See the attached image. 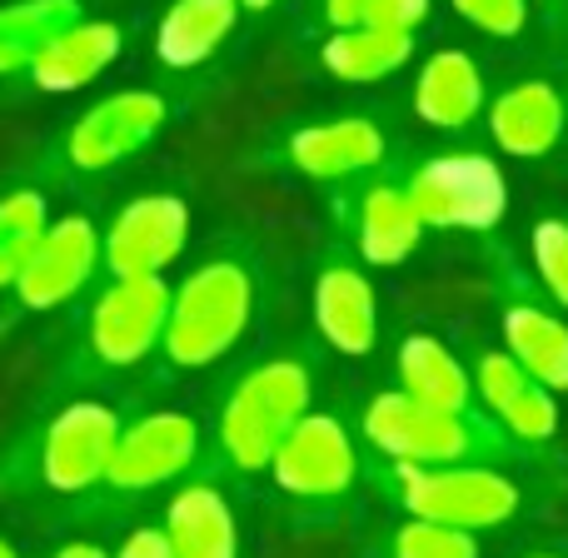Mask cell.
<instances>
[{
	"mask_svg": "<svg viewBox=\"0 0 568 558\" xmlns=\"http://www.w3.org/2000/svg\"><path fill=\"white\" fill-rule=\"evenodd\" d=\"M205 80H155V85H120L110 95L80 105L75 115L55 120L10 170L40 180L55 195L90 190L100 180L130 170L140 155L160 145L190 110L200 105Z\"/></svg>",
	"mask_w": 568,
	"mask_h": 558,
	"instance_id": "2",
	"label": "cell"
},
{
	"mask_svg": "<svg viewBox=\"0 0 568 558\" xmlns=\"http://www.w3.org/2000/svg\"><path fill=\"white\" fill-rule=\"evenodd\" d=\"M524 558H568V554H554V549H539V554H524Z\"/></svg>",
	"mask_w": 568,
	"mask_h": 558,
	"instance_id": "35",
	"label": "cell"
},
{
	"mask_svg": "<svg viewBox=\"0 0 568 558\" xmlns=\"http://www.w3.org/2000/svg\"><path fill=\"white\" fill-rule=\"evenodd\" d=\"M170 280H105L70 314V334L50 359L45 379L30 399H65V394H110L155 364L165 334Z\"/></svg>",
	"mask_w": 568,
	"mask_h": 558,
	"instance_id": "3",
	"label": "cell"
},
{
	"mask_svg": "<svg viewBox=\"0 0 568 558\" xmlns=\"http://www.w3.org/2000/svg\"><path fill=\"white\" fill-rule=\"evenodd\" d=\"M310 319L339 359H364L379 344V294L354 260H324L314 270Z\"/></svg>",
	"mask_w": 568,
	"mask_h": 558,
	"instance_id": "18",
	"label": "cell"
},
{
	"mask_svg": "<svg viewBox=\"0 0 568 558\" xmlns=\"http://www.w3.org/2000/svg\"><path fill=\"white\" fill-rule=\"evenodd\" d=\"M95 10L100 0H0V85L16 80L60 30Z\"/></svg>",
	"mask_w": 568,
	"mask_h": 558,
	"instance_id": "23",
	"label": "cell"
},
{
	"mask_svg": "<svg viewBox=\"0 0 568 558\" xmlns=\"http://www.w3.org/2000/svg\"><path fill=\"white\" fill-rule=\"evenodd\" d=\"M489 110L484 70L469 50H434L414 80V115L434 130H469Z\"/></svg>",
	"mask_w": 568,
	"mask_h": 558,
	"instance_id": "21",
	"label": "cell"
},
{
	"mask_svg": "<svg viewBox=\"0 0 568 558\" xmlns=\"http://www.w3.org/2000/svg\"><path fill=\"white\" fill-rule=\"evenodd\" d=\"M364 10H369V0H320V16L329 30H354L364 26Z\"/></svg>",
	"mask_w": 568,
	"mask_h": 558,
	"instance_id": "31",
	"label": "cell"
},
{
	"mask_svg": "<svg viewBox=\"0 0 568 558\" xmlns=\"http://www.w3.org/2000/svg\"><path fill=\"white\" fill-rule=\"evenodd\" d=\"M100 284V215L90 205L55 210L36 255L0 294V344L36 329L45 319L75 314L80 300Z\"/></svg>",
	"mask_w": 568,
	"mask_h": 558,
	"instance_id": "8",
	"label": "cell"
},
{
	"mask_svg": "<svg viewBox=\"0 0 568 558\" xmlns=\"http://www.w3.org/2000/svg\"><path fill=\"white\" fill-rule=\"evenodd\" d=\"M235 479L195 469L185 484H175L160 514V529L170 539L175 558H240L245 554V534H240V504H235Z\"/></svg>",
	"mask_w": 568,
	"mask_h": 558,
	"instance_id": "17",
	"label": "cell"
},
{
	"mask_svg": "<svg viewBox=\"0 0 568 558\" xmlns=\"http://www.w3.org/2000/svg\"><path fill=\"white\" fill-rule=\"evenodd\" d=\"M454 10L494 40H514L529 26V0H454Z\"/></svg>",
	"mask_w": 568,
	"mask_h": 558,
	"instance_id": "28",
	"label": "cell"
},
{
	"mask_svg": "<svg viewBox=\"0 0 568 558\" xmlns=\"http://www.w3.org/2000/svg\"><path fill=\"white\" fill-rule=\"evenodd\" d=\"M130 409V399L110 394L30 399L26 414L0 434V504L40 509L65 524L95 494Z\"/></svg>",
	"mask_w": 568,
	"mask_h": 558,
	"instance_id": "1",
	"label": "cell"
},
{
	"mask_svg": "<svg viewBox=\"0 0 568 558\" xmlns=\"http://www.w3.org/2000/svg\"><path fill=\"white\" fill-rule=\"evenodd\" d=\"M280 0H240V10H245V16H265V10H275Z\"/></svg>",
	"mask_w": 568,
	"mask_h": 558,
	"instance_id": "33",
	"label": "cell"
},
{
	"mask_svg": "<svg viewBox=\"0 0 568 558\" xmlns=\"http://www.w3.org/2000/svg\"><path fill=\"white\" fill-rule=\"evenodd\" d=\"M379 489L409 519L464 534L504 529L524 514L519 479L509 469H494V464H384Z\"/></svg>",
	"mask_w": 568,
	"mask_h": 558,
	"instance_id": "9",
	"label": "cell"
},
{
	"mask_svg": "<svg viewBox=\"0 0 568 558\" xmlns=\"http://www.w3.org/2000/svg\"><path fill=\"white\" fill-rule=\"evenodd\" d=\"M414 55V35L379 26H354V30H329V40L320 45V65L344 85H374L389 80L394 70H404Z\"/></svg>",
	"mask_w": 568,
	"mask_h": 558,
	"instance_id": "25",
	"label": "cell"
},
{
	"mask_svg": "<svg viewBox=\"0 0 568 558\" xmlns=\"http://www.w3.org/2000/svg\"><path fill=\"white\" fill-rule=\"evenodd\" d=\"M364 444L384 464H509L534 459L494 414L484 409H429L399 389L374 394L364 409Z\"/></svg>",
	"mask_w": 568,
	"mask_h": 558,
	"instance_id": "7",
	"label": "cell"
},
{
	"mask_svg": "<svg viewBox=\"0 0 568 558\" xmlns=\"http://www.w3.org/2000/svg\"><path fill=\"white\" fill-rule=\"evenodd\" d=\"M484 120H489V135L504 155L534 160L559 145V135L568 130V105L549 80H519L504 95H494Z\"/></svg>",
	"mask_w": 568,
	"mask_h": 558,
	"instance_id": "20",
	"label": "cell"
},
{
	"mask_svg": "<svg viewBox=\"0 0 568 558\" xmlns=\"http://www.w3.org/2000/svg\"><path fill=\"white\" fill-rule=\"evenodd\" d=\"M130 45V20L120 16H85L70 30H60L16 80L0 85V110H20V105H45V100H65L90 90Z\"/></svg>",
	"mask_w": 568,
	"mask_h": 558,
	"instance_id": "13",
	"label": "cell"
},
{
	"mask_svg": "<svg viewBox=\"0 0 568 558\" xmlns=\"http://www.w3.org/2000/svg\"><path fill=\"white\" fill-rule=\"evenodd\" d=\"M45 558H110V544L90 539V534H70V539H60Z\"/></svg>",
	"mask_w": 568,
	"mask_h": 558,
	"instance_id": "32",
	"label": "cell"
},
{
	"mask_svg": "<svg viewBox=\"0 0 568 558\" xmlns=\"http://www.w3.org/2000/svg\"><path fill=\"white\" fill-rule=\"evenodd\" d=\"M379 558H479V534L444 529V524L404 519L399 529L384 539Z\"/></svg>",
	"mask_w": 568,
	"mask_h": 558,
	"instance_id": "26",
	"label": "cell"
},
{
	"mask_svg": "<svg viewBox=\"0 0 568 558\" xmlns=\"http://www.w3.org/2000/svg\"><path fill=\"white\" fill-rule=\"evenodd\" d=\"M240 16H245L240 0H170L165 16L155 20L150 55L170 80H195L230 45Z\"/></svg>",
	"mask_w": 568,
	"mask_h": 558,
	"instance_id": "19",
	"label": "cell"
},
{
	"mask_svg": "<svg viewBox=\"0 0 568 558\" xmlns=\"http://www.w3.org/2000/svg\"><path fill=\"white\" fill-rule=\"evenodd\" d=\"M205 464H210V434L200 414L175 409V404H165V409H130L95 494L70 514L65 529H80V524L100 529V524L125 519L135 504L170 494L195 469H205Z\"/></svg>",
	"mask_w": 568,
	"mask_h": 558,
	"instance_id": "6",
	"label": "cell"
},
{
	"mask_svg": "<svg viewBox=\"0 0 568 558\" xmlns=\"http://www.w3.org/2000/svg\"><path fill=\"white\" fill-rule=\"evenodd\" d=\"M429 10H434V0H369V10H364V26L414 35V30L429 20Z\"/></svg>",
	"mask_w": 568,
	"mask_h": 558,
	"instance_id": "29",
	"label": "cell"
},
{
	"mask_svg": "<svg viewBox=\"0 0 568 558\" xmlns=\"http://www.w3.org/2000/svg\"><path fill=\"white\" fill-rule=\"evenodd\" d=\"M0 558H26V554H20V544H16V539H10V534H6V529H0Z\"/></svg>",
	"mask_w": 568,
	"mask_h": 558,
	"instance_id": "34",
	"label": "cell"
},
{
	"mask_svg": "<svg viewBox=\"0 0 568 558\" xmlns=\"http://www.w3.org/2000/svg\"><path fill=\"white\" fill-rule=\"evenodd\" d=\"M270 165L290 170L300 180H314V185H349V180L389 165V135L369 115L314 120V125H300L275 140Z\"/></svg>",
	"mask_w": 568,
	"mask_h": 558,
	"instance_id": "14",
	"label": "cell"
},
{
	"mask_svg": "<svg viewBox=\"0 0 568 558\" xmlns=\"http://www.w3.org/2000/svg\"><path fill=\"white\" fill-rule=\"evenodd\" d=\"M529 240H534V275H539L554 310L568 314V220L559 215L539 220Z\"/></svg>",
	"mask_w": 568,
	"mask_h": 558,
	"instance_id": "27",
	"label": "cell"
},
{
	"mask_svg": "<svg viewBox=\"0 0 568 558\" xmlns=\"http://www.w3.org/2000/svg\"><path fill=\"white\" fill-rule=\"evenodd\" d=\"M265 479L275 494L300 514H329L359 484V444L344 429V419L324 409H310L275 449Z\"/></svg>",
	"mask_w": 568,
	"mask_h": 558,
	"instance_id": "11",
	"label": "cell"
},
{
	"mask_svg": "<svg viewBox=\"0 0 568 558\" xmlns=\"http://www.w3.org/2000/svg\"><path fill=\"white\" fill-rule=\"evenodd\" d=\"M110 558H175V554H170V539H165V529H160V519H135L110 544Z\"/></svg>",
	"mask_w": 568,
	"mask_h": 558,
	"instance_id": "30",
	"label": "cell"
},
{
	"mask_svg": "<svg viewBox=\"0 0 568 558\" xmlns=\"http://www.w3.org/2000/svg\"><path fill=\"white\" fill-rule=\"evenodd\" d=\"M55 190H45L40 180L20 175V170L0 175V294L16 284L26 260L36 255L40 235L55 220Z\"/></svg>",
	"mask_w": 568,
	"mask_h": 558,
	"instance_id": "24",
	"label": "cell"
},
{
	"mask_svg": "<svg viewBox=\"0 0 568 558\" xmlns=\"http://www.w3.org/2000/svg\"><path fill=\"white\" fill-rule=\"evenodd\" d=\"M190 245L185 190H140L110 220H100V284L105 280H165Z\"/></svg>",
	"mask_w": 568,
	"mask_h": 558,
	"instance_id": "12",
	"label": "cell"
},
{
	"mask_svg": "<svg viewBox=\"0 0 568 558\" xmlns=\"http://www.w3.org/2000/svg\"><path fill=\"white\" fill-rule=\"evenodd\" d=\"M265 304V270L245 240H225L210 250L185 280L170 284L165 334H160L155 369L160 379L205 374L225 364L250 339Z\"/></svg>",
	"mask_w": 568,
	"mask_h": 558,
	"instance_id": "4",
	"label": "cell"
},
{
	"mask_svg": "<svg viewBox=\"0 0 568 558\" xmlns=\"http://www.w3.org/2000/svg\"><path fill=\"white\" fill-rule=\"evenodd\" d=\"M344 230H349V245L359 255V265L389 270L419 250L424 225L409 205V190H404V170H374L359 175V185H344Z\"/></svg>",
	"mask_w": 568,
	"mask_h": 558,
	"instance_id": "15",
	"label": "cell"
},
{
	"mask_svg": "<svg viewBox=\"0 0 568 558\" xmlns=\"http://www.w3.org/2000/svg\"><path fill=\"white\" fill-rule=\"evenodd\" d=\"M394 379H399L404 399L429 404V409H479V399H474V374L464 369L459 354L444 339H434V334H409V339L399 344Z\"/></svg>",
	"mask_w": 568,
	"mask_h": 558,
	"instance_id": "22",
	"label": "cell"
},
{
	"mask_svg": "<svg viewBox=\"0 0 568 558\" xmlns=\"http://www.w3.org/2000/svg\"><path fill=\"white\" fill-rule=\"evenodd\" d=\"M564 105H568V95H564Z\"/></svg>",
	"mask_w": 568,
	"mask_h": 558,
	"instance_id": "36",
	"label": "cell"
},
{
	"mask_svg": "<svg viewBox=\"0 0 568 558\" xmlns=\"http://www.w3.org/2000/svg\"><path fill=\"white\" fill-rule=\"evenodd\" d=\"M489 260H494V270H499V284H509L504 310H499L504 349H509L514 359H519V369L529 374V379H539L544 389L568 394V319H564V310L539 300L534 284L524 280V270L514 265L504 250Z\"/></svg>",
	"mask_w": 568,
	"mask_h": 558,
	"instance_id": "16",
	"label": "cell"
},
{
	"mask_svg": "<svg viewBox=\"0 0 568 558\" xmlns=\"http://www.w3.org/2000/svg\"><path fill=\"white\" fill-rule=\"evenodd\" d=\"M314 409V359L310 349H275L250 359L220 389L210 414V469L225 479H265L284 434Z\"/></svg>",
	"mask_w": 568,
	"mask_h": 558,
	"instance_id": "5",
	"label": "cell"
},
{
	"mask_svg": "<svg viewBox=\"0 0 568 558\" xmlns=\"http://www.w3.org/2000/svg\"><path fill=\"white\" fill-rule=\"evenodd\" d=\"M404 190L424 230L489 235L509 215V180L479 150H439L404 170Z\"/></svg>",
	"mask_w": 568,
	"mask_h": 558,
	"instance_id": "10",
	"label": "cell"
}]
</instances>
